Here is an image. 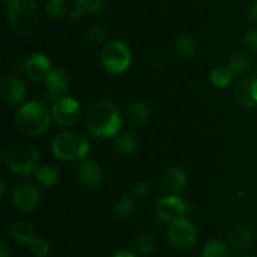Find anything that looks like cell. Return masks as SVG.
Masks as SVG:
<instances>
[{"instance_id":"obj_7","label":"cell","mask_w":257,"mask_h":257,"mask_svg":"<svg viewBox=\"0 0 257 257\" xmlns=\"http://www.w3.org/2000/svg\"><path fill=\"white\" fill-rule=\"evenodd\" d=\"M168 242L177 250H188L197 240V230L195 225L186 218H180L170 223L167 230Z\"/></svg>"},{"instance_id":"obj_9","label":"cell","mask_w":257,"mask_h":257,"mask_svg":"<svg viewBox=\"0 0 257 257\" xmlns=\"http://www.w3.org/2000/svg\"><path fill=\"white\" fill-rule=\"evenodd\" d=\"M190 212V207L181 197L175 195L166 196L156 203V215L163 222H173L185 217Z\"/></svg>"},{"instance_id":"obj_5","label":"cell","mask_w":257,"mask_h":257,"mask_svg":"<svg viewBox=\"0 0 257 257\" xmlns=\"http://www.w3.org/2000/svg\"><path fill=\"white\" fill-rule=\"evenodd\" d=\"M39 152L29 143H18L4 152L3 161L10 171L20 176L33 175L39 168Z\"/></svg>"},{"instance_id":"obj_23","label":"cell","mask_w":257,"mask_h":257,"mask_svg":"<svg viewBox=\"0 0 257 257\" xmlns=\"http://www.w3.org/2000/svg\"><path fill=\"white\" fill-rule=\"evenodd\" d=\"M137 147L136 138L131 133H120L117 135L114 140V150L115 152L122 156L132 155Z\"/></svg>"},{"instance_id":"obj_8","label":"cell","mask_w":257,"mask_h":257,"mask_svg":"<svg viewBox=\"0 0 257 257\" xmlns=\"http://www.w3.org/2000/svg\"><path fill=\"white\" fill-rule=\"evenodd\" d=\"M52 115L55 122L63 127L75 124L80 117V104L77 99L69 95L59 97L53 102Z\"/></svg>"},{"instance_id":"obj_29","label":"cell","mask_w":257,"mask_h":257,"mask_svg":"<svg viewBox=\"0 0 257 257\" xmlns=\"http://www.w3.org/2000/svg\"><path fill=\"white\" fill-rule=\"evenodd\" d=\"M108 33L100 25H94V27L90 28L87 33V40L89 44L92 45H100L107 40Z\"/></svg>"},{"instance_id":"obj_32","label":"cell","mask_w":257,"mask_h":257,"mask_svg":"<svg viewBox=\"0 0 257 257\" xmlns=\"http://www.w3.org/2000/svg\"><path fill=\"white\" fill-rule=\"evenodd\" d=\"M243 42H245L246 48L248 50L257 53V29L250 30V32L246 33L245 38H243Z\"/></svg>"},{"instance_id":"obj_11","label":"cell","mask_w":257,"mask_h":257,"mask_svg":"<svg viewBox=\"0 0 257 257\" xmlns=\"http://www.w3.org/2000/svg\"><path fill=\"white\" fill-rule=\"evenodd\" d=\"M0 95L5 104H19L27 97V87L24 82L17 77H5L0 83Z\"/></svg>"},{"instance_id":"obj_14","label":"cell","mask_w":257,"mask_h":257,"mask_svg":"<svg viewBox=\"0 0 257 257\" xmlns=\"http://www.w3.org/2000/svg\"><path fill=\"white\" fill-rule=\"evenodd\" d=\"M78 178L80 183L89 190H97L103 183V173L99 165L92 160H85L78 168Z\"/></svg>"},{"instance_id":"obj_3","label":"cell","mask_w":257,"mask_h":257,"mask_svg":"<svg viewBox=\"0 0 257 257\" xmlns=\"http://www.w3.org/2000/svg\"><path fill=\"white\" fill-rule=\"evenodd\" d=\"M52 152L58 160L65 162L83 161L89 153V142L87 137L74 131H64L53 138Z\"/></svg>"},{"instance_id":"obj_13","label":"cell","mask_w":257,"mask_h":257,"mask_svg":"<svg viewBox=\"0 0 257 257\" xmlns=\"http://www.w3.org/2000/svg\"><path fill=\"white\" fill-rule=\"evenodd\" d=\"M235 99L241 107L251 108L257 107V78H246L237 83L235 88Z\"/></svg>"},{"instance_id":"obj_35","label":"cell","mask_w":257,"mask_h":257,"mask_svg":"<svg viewBox=\"0 0 257 257\" xmlns=\"http://www.w3.org/2000/svg\"><path fill=\"white\" fill-rule=\"evenodd\" d=\"M12 252H10V248L8 246V243L5 241L0 242V257H10Z\"/></svg>"},{"instance_id":"obj_16","label":"cell","mask_w":257,"mask_h":257,"mask_svg":"<svg viewBox=\"0 0 257 257\" xmlns=\"http://www.w3.org/2000/svg\"><path fill=\"white\" fill-rule=\"evenodd\" d=\"M48 89V98L54 102L59 97H62L67 92L69 87V77L67 73L62 69H54L49 73L45 79Z\"/></svg>"},{"instance_id":"obj_17","label":"cell","mask_w":257,"mask_h":257,"mask_svg":"<svg viewBox=\"0 0 257 257\" xmlns=\"http://www.w3.org/2000/svg\"><path fill=\"white\" fill-rule=\"evenodd\" d=\"M228 243L235 252H245L250 248L251 243H252V235L247 227L237 226L228 232Z\"/></svg>"},{"instance_id":"obj_40","label":"cell","mask_w":257,"mask_h":257,"mask_svg":"<svg viewBox=\"0 0 257 257\" xmlns=\"http://www.w3.org/2000/svg\"><path fill=\"white\" fill-rule=\"evenodd\" d=\"M255 73H256V77H257V63H256V67H255Z\"/></svg>"},{"instance_id":"obj_27","label":"cell","mask_w":257,"mask_h":257,"mask_svg":"<svg viewBox=\"0 0 257 257\" xmlns=\"http://www.w3.org/2000/svg\"><path fill=\"white\" fill-rule=\"evenodd\" d=\"M135 208H136L135 200H133L131 196L125 195L117 201L114 211H115V215H117L119 218H128L133 213Z\"/></svg>"},{"instance_id":"obj_24","label":"cell","mask_w":257,"mask_h":257,"mask_svg":"<svg viewBox=\"0 0 257 257\" xmlns=\"http://www.w3.org/2000/svg\"><path fill=\"white\" fill-rule=\"evenodd\" d=\"M34 175L38 182L44 187H52L59 180V173H58L57 168L49 165L42 166V167L39 166Z\"/></svg>"},{"instance_id":"obj_12","label":"cell","mask_w":257,"mask_h":257,"mask_svg":"<svg viewBox=\"0 0 257 257\" xmlns=\"http://www.w3.org/2000/svg\"><path fill=\"white\" fill-rule=\"evenodd\" d=\"M24 70L28 78L34 82H42L47 79L49 73L52 72V62L47 55L35 53L25 60Z\"/></svg>"},{"instance_id":"obj_25","label":"cell","mask_w":257,"mask_h":257,"mask_svg":"<svg viewBox=\"0 0 257 257\" xmlns=\"http://www.w3.org/2000/svg\"><path fill=\"white\" fill-rule=\"evenodd\" d=\"M173 49H175L176 54L178 57L182 58V59H188V58H191L195 54L196 44L192 38L183 35V37H180L176 40Z\"/></svg>"},{"instance_id":"obj_36","label":"cell","mask_w":257,"mask_h":257,"mask_svg":"<svg viewBox=\"0 0 257 257\" xmlns=\"http://www.w3.org/2000/svg\"><path fill=\"white\" fill-rule=\"evenodd\" d=\"M110 257H136L135 253L132 251H128V250H118L115 251Z\"/></svg>"},{"instance_id":"obj_20","label":"cell","mask_w":257,"mask_h":257,"mask_svg":"<svg viewBox=\"0 0 257 257\" xmlns=\"http://www.w3.org/2000/svg\"><path fill=\"white\" fill-rule=\"evenodd\" d=\"M74 9L70 13V19L78 20L83 14L97 13L104 7L105 0H74Z\"/></svg>"},{"instance_id":"obj_38","label":"cell","mask_w":257,"mask_h":257,"mask_svg":"<svg viewBox=\"0 0 257 257\" xmlns=\"http://www.w3.org/2000/svg\"><path fill=\"white\" fill-rule=\"evenodd\" d=\"M10 2H13V0H4V3H5V4H9Z\"/></svg>"},{"instance_id":"obj_19","label":"cell","mask_w":257,"mask_h":257,"mask_svg":"<svg viewBox=\"0 0 257 257\" xmlns=\"http://www.w3.org/2000/svg\"><path fill=\"white\" fill-rule=\"evenodd\" d=\"M125 117H127L128 123L133 127H141L145 124L150 118V112L148 108L141 102L131 103L125 110Z\"/></svg>"},{"instance_id":"obj_26","label":"cell","mask_w":257,"mask_h":257,"mask_svg":"<svg viewBox=\"0 0 257 257\" xmlns=\"http://www.w3.org/2000/svg\"><path fill=\"white\" fill-rule=\"evenodd\" d=\"M202 257H230V248L220 240L210 241L203 247Z\"/></svg>"},{"instance_id":"obj_4","label":"cell","mask_w":257,"mask_h":257,"mask_svg":"<svg viewBox=\"0 0 257 257\" xmlns=\"http://www.w3.org/2000/svg\"><path fill=\"white\" fill-rule=\"evenodd\" d=\"M7 18L14 32L29 34L39 24V9L34 0H13L7 4Z\"/></svg>"},{"instance_id":"obj_37","label":"cell","mask_w":257,"mask_h":257,"mask_svg":"<svg viewBox=\"0 0 257 257\" xmlns=\"http://www.w3.org/2000/svg\"><path fill=\"white\" fill-rule=\"evenodd\" d=\"M5 193V181H0V196H4Z\"/></svg>"},{"instance_id":"obj_28","label":"cell","mask_w":257,"mask_h":257,"mask_svg":"<svg viewBox=\"0 0 257 257\" xmlns=\"http://www.w3.org/2000/svg\"><path fill=\"white\" fill-rule=\"evenodd\" d=\"M45 12L54 19H62L67 12L65 0H48L45 4Z\"/></svg>"},{"instance_id":"obj_34","label":"cell","mask_w":257,"mask_h":257,"mask_svg":"<svg viewBox=\"0 0 257 257\" xmlns=\"http://www.w3.org/2000/svg\"><path fill=\"white\" fill-rule=\"evenodd\" d=\"M248 19L257 28V3H255L248 10Z\"/></svg>"},{"instance_id":"obj_39","label":"cell","mask_w":257,"mask_h":257,"mask_svg":"<svg viewBox=\"0 0 257 257\" xmlns=\"http://www.w3.org/2000/svg\"><path fill=\"white\" fill-rule=\"evenodd\" d=\"M241 257H257V256H253V255H245V256H241Z\"/></svg>"},{"instance_id":"obj_33","label":"cell","mask_w":257,"mask_h":257,"mask_svg":"<svg viewBox=\"0 0 257 257\" xmlns=\"http://www.w3.org/2000/svg\"><path fill=\"white\" fill-rule=\"evenodd\" d=\"M133 195L136 196V197H145L146 195L148 193V191H150V187H148V185L146 182H143V181H140V182L136 183L135 186H133Z\"/></svg>"},{"instance_id":"obj_6","label":"cell","mask_w":257,"mask_h":257,"mask_svg":"<svg viewBox=\"0 0 257 257\" xmlns=\"http://www.w3.org/2000/svg\"><path fill=\"white\" fill-rule=\"evenodd\" d=\"M100 62L108 73L120 74L130 68L132 63V53L125 43L120 40H112L102 49Z\"/></svg>"},{"instance_id":"obj_2","label":"cell","mask_w":257,"mask_h":257,"mask_svg":"<svg viewBox=\"0 0 257 257\" xmlns=\"http://www.w3.org/2000/svg\"><path fill=\"white\" fill-rule=\"evenodd\" d=\"M50 124V112L42 102H29L15 114V125L20 133L29 137L43 135Z\"/></svg>"},{"instance_id":"obj_1","label":"cell","mask_w":257,"mask_h":257,"mask_svg":"<svg viewBox=\"0 0 257 257\" xmlns=\"http://www.w3.org/2000/svg\"><path fill=\"white\" fill-rule=\"evenodd\" d=\"M88 132L94 137L110 138L118 135L122 127V117L117 107L108 100L93 103L85 115Z\"/></svg>"},{"instance_id":"obj_30","label":"cell","mask_w":257,"mask_h":257,"mask_svg":"<svg viewBox=\"0 0 257 257\" xmlns=\"http://www.w3.org/2000/svg\"><path fill=\"white\" fill-rule=\"evenodd\" d=\"M155 247L156 241L153 236L151 235H142L136 241V250H137V252L142 253V255H150V253L153 252Z\"/></svg>"},{"instance_id":"obj_21","label":"cell","mask_w":257,"mask_h":257,"mask_svg":"<svg viewBox=\"0 0 257 257\" xmlns=\"http://www.w3.org/2000/svg\"><path fill=\"white\" fill-rule=\"evenodd\" d=\"M227 67L230 68L231 72L235 75H243L250 72L251 67H252V62H251L250 57L247 54L237 52L230 55Z\"/></svg>"},{"instance_id":"obj_18","label":"cell","mask_w":257,"mask_h":257,"mask_svg":"<svg viewBox=\"0 0 257 257\" xmlns=\"http://www.w3.org/2000/svg\"><path fill=\"white\" fill-rule=\"evenodd\" d=\"M9 235L14 238V241L22 245H30L35 238L34 228L25 221H18L13 223L9 227Z\"/></svg>"},{"instance_id":"obj_22","label":"cell","mask_w":257,"mask_h":257,"mask_svg":"<svg viewBox=\"0 0 257 257\" xmlns=\"http://www.w3.org/2000/svg\"><path fill=\"white\" fill-rule=\"evenodd\" d=\"M233 74L228 67H223V65H218V67L213 68L212 72L210 74V80L215 87L217 88H226L227 85L231 84L232 82Z\"/></svg>"},{"instance_id":"obj_31","label":"cell","mask_w":257,"mask_h":257,"mask_svg":"<svg viewBox=\"0 0 257 257\" xmlns=\"http://www.w3.org/2000/svg\"><path fill=\"white\" fill-rule=\"evenodd\" d=\"M30 250L35 257H45L49 253L50 246L44 238H34L30 243Z\"/></svg>"},{"instance_id":"obj_15","label":"cell","mask_w":257,"mask_h":257,"mask_svg":"<svg viewBox=\"0 0 257 257\" xmlns=\"http://www.w3.org/2000/svg\"><path fill=\"white\" fill-rule=\"evenodd\" d=\"M186 183H187V177L181 168H168L161 176V187L170 195L181 192L185 188Z\"/></svg>"},{"instance_id":"obj_10","label":"cell","mask_w":257,"mask_h":257,"mask_svg":"<svg viewBox=\"0 0 257 257\" xmlns=\"http://www.w3.org/2000/svg\"><path fill=\"white\" fill-rule=\"evenodd\" d=\"M13 203L20 212H32L40 201L39 188L33 182L25 181L19 183L13 191Z\"/></svg>"}]
</instances>
